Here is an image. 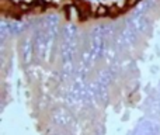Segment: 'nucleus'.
Listing matches in <instances>:
<instances>
[]
</instances>
